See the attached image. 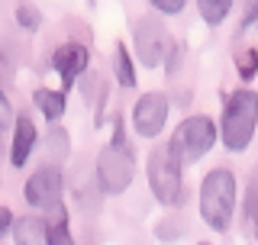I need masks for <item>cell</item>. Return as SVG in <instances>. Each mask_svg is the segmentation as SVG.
<instances>
[{
    "instance_id": "11",
    "label": "cell",
    "mask_w": 258,
    "mask_h": 245,
    "mask_svg": "<svg viewBox=\"0 0 258 245\" xmlns=\"http://www.w3.org/2000/svg\"><path fill=\"white\" fill-rule=\"evenodd\" d=\"M32 103H36V110L42 113L52 126L64 116V110H68V97H64V91H52V87H36V91H32Z\"/></svg>"
},
{
    "instance_id": "22",
    "label": "cell",
    "mask_w": 258,
    "mask_h": 245,
    "mask_svg": "<svg viewBox=\"0 0 258 245\" xmlns=\"http://www.w3.org/2000/svg\"><path fill=\"white\" fill-rule=\"evenodd\" d=\"M13 219H16V216H13V210L7 207V203H0V239H4V235L13 229Z\"/></svg>"
},
{
    "instance_id": "19",
    "label": "cell",
    "mask_w": 258,
    "mask_h": 245,
    "mask_svg": "<svg viewBox=\"0 0 258 245\" xmlns=\"http://www.w3.org/2000/svg\"><path fill=\"white\" fill-rule=\"evenodd\" d=\"M45 245H78L68 223H45Z\"/></svg>"
},
{
    "instance_id": "20",
    "label": "cell",
    "mask_w": 258,
    "mask_h": 245,
    "mask_svg": "<svg viewBox=\"0 0 258 245\" xmlns=\"http://www.w3.org/2000/svg\"><path fill=\"white\" fill-rule=\"evenodd\" d=\"M100 200H103V194H100V187H97V181L78 191V203L87 210V213H97V210H100Z\"/></svg>"
},
{
    "instance_id": "3",
    "label": "cell",
    "mask_w": 258,
    "mask_h": 245,
    "mask_svg": "<svg viewBox=\"0 0 258 245\" xmlns=\"http://www.w3.org/2000/svg\"><path fill=\"white\" fill-rule=\"evenodd\" d=\"M220 142L229 152H245L258 129V94L252 87H236L223 103L220 116Z\"/></svg>"
},
{
    "instance_id": "18",
    "label": "cell",
    "mask_w": 258,
    "mask_h": 245,
    "mask_svg": "<svg viewBox=\"0 0 258 245\" xmlns=\"http://www.w3.org/2000/svg\"><path fill=\"white\" fill-rule=\"evenodd\" d=\"M236 71L242 81H255L258 75V48H245V52L236 55Z\"/></svg>"
},
{
    "instance_id": "14",
    "label": "cell",
    "mask_w": 258,
    "mask_h": 245,
    "mask_svg": "<svg viewBox=\"0 0 258 245\" xmlns=\"http://www.w3.org/2000/svg\"><path fill=\"white\" fill-rule=\"evenodd\" d=\"M113 75H116L119 87H136V62H133V52H129L126 42H116L113 45Z\"/></svg>"
},
{
    "instance_id": "10",
    "label": "cell",
    "mask_w": 258,
    "mask_h": 245,
    "mask_svg": "<svg viewBox=\"0 0 258 245\" xmlns=\"http://www.w3.org/2000/svg\"><path fill=\"white\" fill-rule=\"evenodd\" d=\"M36 142H39L36 122H32V116L20 113V116L13 119V136H10V165L13 168H23V165H26L32 149H36Z\"/></svg>"
},
{
    "instance_id": "23",
    "label": "cell",
    "mask_w": 258,
    "mask_h": 245,
    "mask_svg": "<svg viewBox=\"0 0 258 245\" xmlns=\"http://www.w3.org/2000/svg\"><path fill=\"white\" fill-rule=\"evenodd\" d=\"M255 20H258V0H252V4L245 7V13H242V20H239V32H245Z\"/></svg>"
},
{
    "instance_id": "12",
    "label": "cell",
    "mask_w": 258,
    "mask_h": 245,
    "mask_svg": "<svg viewBox=\"0 0 258 245\" xmlns=\"http://www.w3.org/2000/svg\"><path fill=\"white\" fill-rule=\"evenodd\" d=\"M42 152H45V165H64L68 161V155H71V136H68V129L64 126H52L45 133V139H42Z\"/></svg>"
},
{
    "instance_id": "24",
    "label": "cell",
    "mask_w": 258,
    "mask_h": 245,
    "mask_svg": "<svg viewBox=\"0 0 258 245\" xmlns=\"http://www.w3.org/2000/svg\"><path fill=\"white\" fill-rule=\"evenodd\" d=\"M10 113H13V107H10V100H7V94L0 91V129L7 126V119H10Z\"/></svg>"
},
{
    "instance_id": "6",
    "label": "cell",
    "mask_w": 258,
    "mask_h": 245,
    "mask_svg": "<svg viewBox=\"0 0 258 245\" xmlns=\"http://www.w3.org/2000/svg\"><path fill=\"white\" fill-rule=\"evenodd\" d=\"M174 45L177 42L171 39V29L165 26L161 16H155L152 10L136 16V23H133V48H136V58H139L142 68H158V65H165Z\"/></svg>"
},
{
    "instance_id": "9",
    "label": "cell",
    "mask_w": 258,
    "mask_h": 245,
    "mask_svg": "<svg viewBox=\"0 0 258 245\" xmlns=\"http://www.w3.org/2000/svg\"><path fill=\"white\" fill-rule=\"evenodd\" d=\"M87 65H91V48L81 42H61L52 52V68L58 71L64 87H75L81 75H87Z\"/></svg>"
},
{
    "instance_id": "5",
    "label": "cell",
    "mask_w": 258,
    "mask_h": 245,
    "mask_svg": "<svg viewBox=\"0 0 258 245\" xmlns=\"http://www.w3.org/2000/svg\"><path fill=\"white\" fill-rule=\"evenodd\" d=\"M181 165L171 155V149L165 145H155L145 158V177H149V191L161 207H177L184 200V177H181Z\"/></svg>"
},
{
    "instance_id": "2",
    "label": "cell",
    "mask_w": 258,
    "mask_h": 245,
    "mask_svg": "<svg viewBox=\"0 0 258 245\" xmlns=\"http://www.w3.org/2000/svg\"><path fill=\"white\" fill-rule=\"evenodd\" d=\"M133 177H136V152L126 142L123 122L116 119L113 139L97 155V187H100L103 197H119V194L129 191Z\"/></svg>"
},
{
    "instance_id": "7",
    "label": "cell",
    "mask_w": 258,
    "mask_h": 245,
    "mask_svg": "<svg viewBox=\"0 0 258 245\" xmlns=\"http://www.w3.org/2000/svg\"><path fill=\"white\" fill-rule=\"evenodd\" d=\"M61 197H64V174L55 165H39L23 184V200L39 213L61 207Z\"/></svg>"
},
{
    "instance_id": "17",
    "label": "cell",
    "mask_w": 258,
    "mask_h": 245,
    "mask_svg": "<svg viewBox=\"0 0 258 245\" xmlns=\"http://www.w3.org/2000/svg\"><path fill=\"white\" fill-rule=\"evenodd\" d=\"M13 20H16V26H20V29L36 32L39 26H42V10H39L36 4H20L13 10Z\"/></svg>"
},
{
    "instance_id": "15",
    "label": "cell",
    "mask_w": 258,
    "mask_h": 245,
    "mask_svg": "<svg viewBox=\"0 0 258 245\" xmlns=\"http://www.w3.org/2000/svg\"><path fill=\"white\" fill-rule=\"evenodd\" d=\"M184 232H187V219H184L181 213H165L155 223V235L161 242H177Z\"/></svg>"
},
{
    "instance_id": "21",
    "label": "cell",
    "mask_w": 258,
    "mask_h": 245,
    "mask_svg": "<svg viewBox=\"0 0 258 245\" xmlns=\"http://www.w3.org/2000/svg\"><path fill=\"white\" fill-rule=\"evenodd\" d=\"M152 13L155 16H177L184 13V0H152Z\"/></svg>"
},
{
    "instance_id": "1",
    "label": "cell",
    "mask_w": 258,
    "mask_h": 245,
    "mask_svg": "<svg viewBox=\"0 0 258 245\" xmlns=\"http://www.w3.org/2000/svg\"><path fill=\"white\" fill-rule=\"evenodd\" d=\"M239 181L229 168H213L200 181V216L213 232H226L236 219Z\"/></svg>"
},
{
    "instance_id": "4",
    "label": "cell",
    "mask_w": 258,
    "mask_h": 245,
    "mask_svg": "<svg viewBox=\"0 0 258 245\" xmlns=\"http://www.w3.org/2000/svg\"><path fill=\"white\" fill-rule=\"evenodd\" d=\"M216 139H220V129H216V122L207 116V113H190V116H184L177 122V129L171 133L168 139V149L171 155L177 158V165H197L204 155L216 145Z\"/></svg>"
},
{
    "instance_id": "8",
    "label": "cell",
    "mask_w": 258,
    "mask_h": 245,
    "mask_svg": "<svg viewBox=\"0 0 258 245\" xmlns=\"http://www.w3.org/2000/svg\"><path fill=\"white\" fill-rule=\"evenodd\" d=\"M168 113H171V100L161 91H145L139 100L133 103V129L136 136L142 139H155L168 122Z\"/></svg>"
},
{
    "instance_id": "26",
    "label": "cell",
    "mask_w": 258,
    "mask_h": 245,
    "mask_svg": "<svg viewBox=\"0 0 258 245\" xmlns=\"http://www.w3.org/2000/svg\"><path fill=\"white\" fill-rule=\"evenodd\" d=\"M197 245H213V242H197Z\"/></svg>"
},
{
    "instance_id": "13",
    "label": "cell",
    "mask_w": 258,
    "mask_h": 245,
    "mask_svg": "<svg viewBox=\"0 0 258 245\" xmlns=\"http://www.w3.org/2000/svg\"><path fill=\"white\" fill-rule=\"evenodd\" d=\"M13 245H45V219L36 213L13 219Z\"/></svg>"
},
{
    "instance_id": "25",
    "label": "cell",
    "mask_w": 258,
    "mask_h": 245,
    "mask_svg": "<svg viewBox=\"0 0 258 245\" xmlns=\"http://www.w3.org/2000/svg\"><path fill=\"white\" fill-rule=\"evenodd\" d=\"M248 223H252V226H255V242H258V207L252 210V219H248Z\"/></svg>"
},
{
    "instance_id": "16",
    "label": "cell",
    "mask_w": 258,
    "mask_h": 245,
    "mask_svg": "<svg viewBox=\"0 0 258 245\" xmlns=\"http://www.w3.org/2000/svg\"><path fill=\"white\" fill-rule=\"evenodd\" d=\"M197 13L207 26H220L226 16L232 13V0H200L197 4Z\"/></svg>"
}]
</instances>
